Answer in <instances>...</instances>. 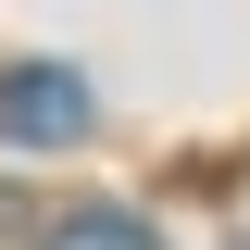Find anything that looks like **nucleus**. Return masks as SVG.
I'll return each mask as SVG.
<instances>
[{"mask_svg":"<svg viewBox=\"0 0 250 250\" xmlns=\"http://www.w3.org/2000/svg\"><path fill=\"white\" fill-rule=\"evenodd\" d=\"M0 138H38V150L88 138V88H75L62 62H13V75H0Z\"/></svg>","mask_w":250,"mask_h":250,"instance_id":"nucleus-1","label":"nucleus"},{"mask_svg":"<svg viewBox=\"0 0 250 250\" xmlns=\"http://www.w3.org/2000/svg\"><path fill=\"white\" fill-rule=\"evenodd\" d=\"M50 250H150V225H138V213H75Z\"/></svg>","mask_w":250,"mask_h":250,"instance_id":"nucleus-2","label":"nucleus"}]
</instances>
